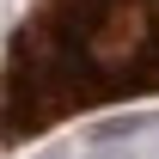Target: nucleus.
I'll return each mask as SVG.
<instances>
[{"label": "nucleus", "mask_w": 159, "mask_h": 159, "mask_svg": "<svg viewBox=\"0 0 159 159\" xmlns=\"http://www.w3.org/2000/svg\"><path fill=\"white\" fill-rule=\"evenodd\" d=\"M147 92H159V0H43L6 55L0 141Z\"/></svg>", "instance_id": "obj_1"}]
</instances>
